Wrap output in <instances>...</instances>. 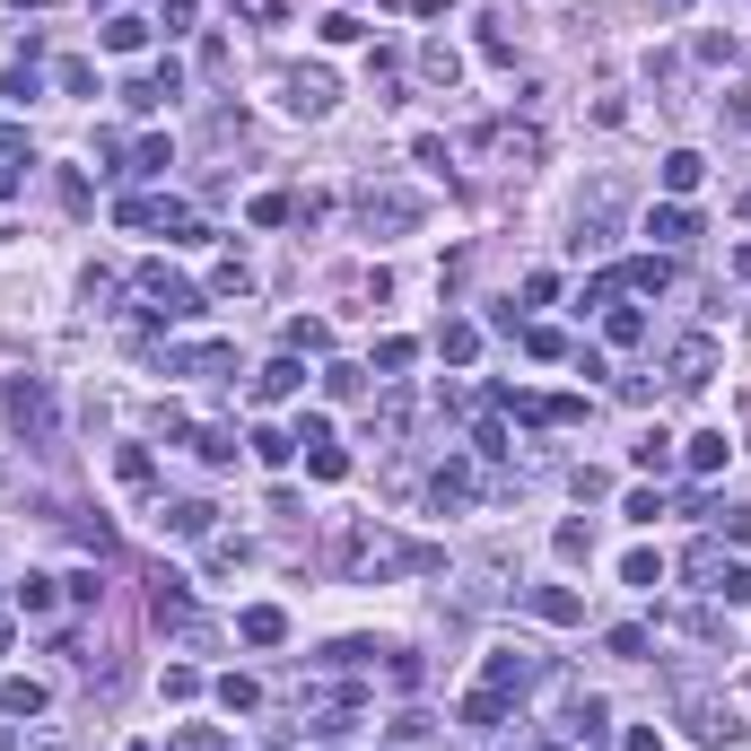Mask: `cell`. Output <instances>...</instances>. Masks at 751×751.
Segmentation results:
<instances>
[{
  "instance_id": "29",
  "label": "cell",
  "mask_w": 751,
  "mask_h": 751,
  "mask_svg": "<svg viewBox=\"0 0 751 751\" xmlns=\"http://www.w3.org/2000/svg\"><path fill=\"white\" fill-rule=\"evenodd\" d=\"M193 455H202V464H228V455H237V437H228V428H202V437H193Z\"/></svg>"
},
{
  "instance_id": "28",
  "label": "cell",
  "mask_w": 751,
  "mask_h": 751,
  "mask_svg": "<svg viewBox=\"0 0 751 751\" xmlns=\"http://www.w3.org/2000/svg\"><path fill=\"white\" fill-rule=\"evenodd\" d=\"M131 166H140V175H166V166H175V149H166V140H140V149H131Z\"/></svg>"
},
{
  "instance_id": "21",
  "label": "cell",
  "mask_w": 751,
  "mask_h": 751,
  "mask_svg": "<svg viewBox=\"0 0 751 751\" xmlns=\"http://www.w3.org/2000/svg\"><path fill=\"white\" fill-rule=\"evenodd\" d=\"M420 70H428L437 88H455V70H464V62H455V44H420Z\"/></svg>"
},
{
  "instance_id": "32",
  "label": "cell",
  "mask_w": 751,
  "mask_h": 751,
  "mask_svg": "<svg viewBox=\"0 0 751 751\" xmlns=\"http://www.w3.org/2000/svg\"><path fill=\"white\" fill-rule=\"evenodd\" d=\"M306 464H315V481H341V472H350V455H341V446H306Z\"/></svg>"
},
{
  "instance_id": "12",
  "label": "cell",
  "mask_w": 751,
  "mask_h": 751,
  "mask_svg": "<svg viewBox=\"0 0 751 751\" xmlns=\"http://www.w3.org/2000/svg\"><path fill=\"white\" fill-rule=\"evenodd\" d=\"M297 384H306V368H297V359H271V368L253 375V402H289Z\"/></svg>"
},
{
  "instance_id": "36",
  "label": "cell",
  "mask_w": 751,
  "mask_h": 751,
  "mask_svg": "<svg viewBox=\"0 0 751 751\" xmlns=\"http://www.w3.org/2000/svg\"><path fill=\"white\" fill-rule=\"evenodd\" d=\"M175 751H228V743H219V734H202V726H193V734H175Z\"/></svg>"
},
{
  "instance_id": "33",
  "label": "cell",
  "mask_w": 751,
  "mask_h": 751,
  "mask_svg": "<svg viewBox=\"0 0 751 751\" xmlns=\"http://www.w3.org/2000/svg\"><path fill=\"white\" fill-rule=\"evenodd\" d=\"M324 384H333V402H359V393H368V368H333Z\"/></svg>"
},
{
  "instance_id": "20",
  "label": "cell",
  "mask_w": 751,
  "mask_h": 751,
  "mask_svg": "<svg viewBox=\"0 0 751 751\" xmlns=\"http://www.w3.org/2000/svg\"><path fill=\"white\" fill-rule=\"evenodd\" d=\"M149 44V18H106V53H140Z\"/></svg>"
},
{
  "instance_id": "35",
  "label": "cell",
  "mask_w": 751,
  "mask_h": 751,
  "mask_svg": "<svg viewBox=\"0 0 751 751\" xmlns=\"http://www.w3.org/2000/svg\"><path fill=\"white\" fill-rule=\"evenodd\" d=\"M18 603L26 612H53V577H18Z\"/></svg>"
},
{
  "instance_id": "24",
  "label": "cell",
  "mask_w": 751,
  "mask_h": 751,
  "mask_svg": "<svg viewBox=\"0 0 751 751\" xmlns=\"http://www.w3.org/2000/svg\"><path fill=\"white\" fill-rule=\"evenodd\" d=\"M437 350H446V359H455V368H464V359H472V350H481V333H472V324H446V333H437Z\"/></svg>"
},
{
  "instance_id": "25",
  "label": "cell",
  "mask_w": 751,
  "mask_h": 751,
  "mask_svg": "<svg viewBox=\"0 0 751 751\" xmlns=\"http://www.w3.org/2000/svg\"><path fill=\"white\" fill-rule=\"evenodd\" d=\"M0 708H9V717H35V708H44V682H9Z\"/></svg>"
},
{
  "instance_id": "8",
  "label": "cell",
  "mask_w": 751,
  "mask_h": 751,
  "mask_svg": "<svg viewBox=\"0 0 751 751\" xmlns=\"http://www.w3.org/2000/svg\"><path fill=\"white\" fill-rule=\"evenodd\" d=\"M166 368H184V375H237V350H228V341H193V350H175Z\"/></svg>"
},
{
  "instance_id": "16",
  "label": "cell",
  "mask_w": 751,
  "mask_h": 751,
  "mask_svg": "<svg viewBox=\"0 0 751 751\" xmlns=\"http://www.w3.org/2000/svg\"><path fill=\"white\" fill-rule=\"evenodd\" d=\"M428 499H437V507H464V499H472V464H446V472L428 481Z\"/></svg>"
},
{
  "instance_id": "26",
  "label": "cell",
  "mask_w": 751,
  "mask_h": 751,
  "mask_svg": "<svg viewBox=\"0 0 751 751\" xmlns=\"http://www.w3.org/2000/svg\"><path fill=\"white\" fill-rule=\"evenodd\" d=\"M603 333H612V341H621V350H629V341L646 333V315H638V306H612V315H603Z\"/></svg>"
},
{
  "instance_id": "5",
  "label": "cell",
  "mask_w": 751,
  "mask_h": 751,
  "mask_svg": "<svg viewBox=\"0 0 751 751\" xmlns=\"http://www.w3.org/2000/svg\"><path fill=\"white\" fill-rule=\"evenodd\" d=\"M9 420H18V428H35V437H44V428H53V393H44V384H35V375H18V384H9Z\"/></svg>"
},
{
  "instance_id": "1",
  "label": "cell",
  "mask_w": 751,
  "mask_h": 751,
  "mask_svg": "<svg viewBox=\"0 0 751 751\" xmlns=\"http://www.w3.org/2000/svg\"><path fill=\"white\" fill-rule=\"evenodd\" d=\"M341 568H350L359 586H384V577L437 568V551H420V542H402V533H384V524H350V533H341Z\"/></svg>"
},
{
  "instance_id": "22",
  "label": "cell",
  "mask_w": 751,
  "mask_h": 751,
  "mask_svg": "<svg viewBox=\"0 0 751 751\" xmlns=\"http://www.w3.org/2000/svg\"><path fill=\"white\" fill-rule=\"evenodd\" d=\"M708 595H726V603H751V568H743V559H726V568H717V586H708Z\"/></svg>"
},
{
  "instance_id": "2",
  "label": "cell",
  "mask_w": 751,
  "mask_h": 751,
  "mask_svg": "<svg viewBox=\"0 0 751 751\" xmlns=\"http://www.w3.org/2000/svg\"><path fill=\"white\" fill-rule=\"evenodd\" d=\"M350 210H359L368 237H402V228H420V193H411V184H359Z\"/></svg>"
},
{
  "instance_id": "4",
  "label": "cell",
  "mask_w": 751,
  "mask_h": 751,
  "mask_svg": "<svg viewBox=\"0 0 751 751\" xmlns=\"http://www.w3.org/2000/svg\"><path fill=\"white\" fill-rule=\"evenodd\" d=\"M280 106L289 115H333V70H289L280 79Z\"/></svg>"
},
{
  "instance_id": "7",
  "label": "cell",
  "mask_w": 751,
  "mask_h": 751,
  "mask_svg": "<svg viewBox=\"0 0 751 751\" xmlns=\"http://www.w3.org/2000/svg\"><path fill=\"white\" fill-rule=\"evenodd\" d=\"M708 375H717V341H708V333L673 341V384H708Z\"/></svg>"
},
{
  "instance_id": "15",
  "label": "cell",
  "mask_w": 751,
  "mask_h": 751,
  "mask_svg": "<svg viewBox=\"0 0 751 751\" xmlns=\"http://www.w3.org/2000/svg\"><path fill=\"white\" fill-rule=\"evenodd\" d=\"M237 638H253V646H280V638H289V621H280L271 603H253L246 621H237Z\"/></svg>"
},
{
  "instance_id": "23",
  "label": "cell",
  "mask_w": 751,
  "mask_h": 751,
  "mask_svg": "<svg viewBox=\"0 0 751 751\" xmlns=\"http://www.w3.org/2000/svg\"><path fill=\"white\" fill-rule=\"evenodd\" d=\"M708 524H717L726 542H751V507H726V499H717V507H708Z\"/></svg>"
},
{
  "instance_id": "6",
  "label": "cell",
  "mask_w": 751,
  "mask_h": 751,
  "mask_svg": "<svg viewBox=\"0 0 751 751\" xmlns=\"http://www.w3.org/2000/svg\"><path fill=\"white\" fill-rule=\"evenodd\" d=\"M682 726H690L699 743H734V708H717V699H699V690L682 699Z\"/></svg>"
},
{
  "instance_id": "10",
  "label": "cell",
  "mask_w": 751,
  "mask_h": 751,
  "mask_svg": "<svg viewBox=\"0 0 751 751\" xmlns=\"http://www.w3.org/2000/svg\"><path fill=\"white\" fill-rule=\"evenodd\" d=\"M646 237H655V246H690V237H699V219H690L682 202H664V210H646Z\"/></svg>"
},
{
  "instance_id": "37",
  "label": "cell",
  "mask_w": 751,
  "mask_h": 751,
  "mask_svg": "<svg viewBox=\"0 0 751 751\" xmlns=\"http://www.w3.org/2000/svg\"><path fill=\"white\" fill-rule=\"evenodd\" d=\"M655 9H664V18H682V9H690V0H655Z\"/></svg>"
},
{
  "instance_id": "17",
  "label": "cell",
  "mask_w": 751,
  "mask_h": 751,
  "mask_svg": "<svg viewBox=\"0 0 751 751\" xmlns=\"http://www.w3.org/2000/svg\"><path fill=\"white\" fill-rule=\"evenodd\" d=\"M603 717H612V708H603V699H586V690H577V708H568V734H586V743H603Z\"/></svg>"
},
{
  "instance_id": "19",
  "label": "cell",
  "mask_w": 751,
  "mask_h": 751,
  "mask_svg": "<svg viewBox=\"0 0 751 751\" xmlns=\"http://www.w3.org/2000/svg\"><path fill=\"white\" fill-rule=\"evenodd\" d=\"M499 717H507V690H472V699H464V726H481V734H490Z\"/></svg>"
},
{
  "instance_id": "13",
  "label": "cell",
  "mask_w": 751,
  "mask_h": 751,
  "mask_svg": "<svg viewBox=\"0 0 751 751\" xmlns=\"http://www.w3.org/2000/svg\"><path fill=\"white\" fill-rule=\"evenodd\" d=\"M524 682H533V655L524 646H499L490 655V690H524Z\"/></svg>"
},
{
  "instance_id": "38",
  "label": "cell",
  "mask_w": 751,
  "mask_h": 751,
  "mask_svg": "<svg viewBox=\"0 0 751 751\" xmlns=\"http://www.w3.org/2000/svg\"><path fill=\"white\" fill-rule=\"evenodd\" d=\"M0 646H9V621H0Z\"/></svg>"
},
{
  "instance_id": "34",
  "label": "cell",
  "mask_w": 751,
  "mask_h": 751,
  "mask_svg": "<svg viewBox=\"0 0 751 751\" xmlns=\"http://www.w3.org/2000/svg\"><path fill=\"white\" fill-rule=\"evenodd\" d=\"M717 568H726V551H717V542H699V551H690V577H699V586H717Z\"/></svg>"
},
{
  "instance_id": "30",
  "label": "cell",
  "mask_w": 751,
  "mask_h": 751,
  "mask_svg": "<svg viewBox=\"0 0 751 751\" xmlns=\"http://www.w3.org/2000/svg\"><path fill=\"white\" fill-rule=\"evenodd\" d=\"M638 464H646V472H664V464H673V437H664V428H646V437H638Z\"/></svg>"
},
{
  "instance_id": "11",
  "label": "cell",
  "mask_w": 751,
  "mask_h": 751,
  "mask_svg": "<svg viewBox=\"0 0 751 751\" xmlns=\"http://www.w3.org/2000/svg\"><path fill=\"white\" fill-rule=\"evenodd\" d=\"M524 603H533V612H542V621H551V629L586 621V603H577V595H568V586H533V595H524Z\"/></svg>"
},
{
  "instance_id": "27",
  "label": "cell",
  "mask_w": 751,
  "mask_h": 751,
  "mask_svg": "<svg viewBox=\"0 0 751 751\" xmlns=\"http://www.w3.org/2000/svg\"><path fill=\"white\" fill-rule=\"evenodd\" d=\"M53 79H62V97H97V70H88V62H62Z\"/></svg>"
},
{
  "instance_id": "18",
  "label": "cell",
  "mask_w": 751,
  "mask_h": 751,
  "mask_svg": "<svg viewBox=\"0 0 751 751\" xmlns=\"http://www.w3.org/2000/svg\"><path fill=\"white\" fill-rule=\"evenodd\" d=\"M210 289H219V297H246V289H253V262H246V253H228V262L210 271Z\"/></svg>"
},
{
  "instance_id": "39",
  "label": "cell",
  "mask_w": 751,
  "mask_h": 751,
  "mask_svg": "<svg viewBox=\"0 0 751 751\" xmlns=\"http://www.w3.org/2000/svg\"><path fill=\"white\" fill-rule=\"evenodd\" d=\"M542 751H568V743H542Z\"/></svg>"
},
{
  "instance_id": "9",
  "label": "cell",
  "mask_w": 751,
  "mask_h": 751,
  "mask_svg": "<svg viewBox=\"0 0 751 751\" xmlns=\"http://www.w3.org/2000/svg\"><path fill=\"white\" fill-rule=\"evenodd\" d=\"M210 524H219V507H202V499L166 507V533H175V542H210Z\"/></svg>"
},
{
  "instance_id": "31",
  "label": "cell",
  "mask_w": 751,
  "mask_h": 751,
  "mask_svg": "<svg viewBox=\"0 0 751 751\" xmlns=\"http://www.w3.org/2000/svg\"><path fill=\"white\" fill-rule=\"evenodd\" d=\"M717 464H726V437H717V428H708V437H690V472H717Z\"/></svg>"
},
{
  "instance_id": "3",
  "label": "cell",
  "mask_w": 751,
  "mask_h": 751,
  "mask_svg": "<svg viewBox=\"0 0 751 751\" xmlns=\"http://www.w3.org/2000/svg\"><path fill=\"white\" fill-rule=\"evenodd\" d=\"M140 297H149L157 315H175V324H193V315H202V289H193L184 271H166V262H149V271H140Z\"/></svg>"
},
{
  "instance_id": "14",
  "label": "cell",
  "mask_w": 751,
  "mask_h": 751,
  "mask_svg": "<svg viewBox=\"0 0 751 751\" xmlns=\"http://www.w3.org/2000/svg\"><path fill=\"white\" fill-rule=\"evenodd\" d=\"M699 175H708L699 149H673V157H664V193H699Z\"/></svg>"
}]
</instances>
